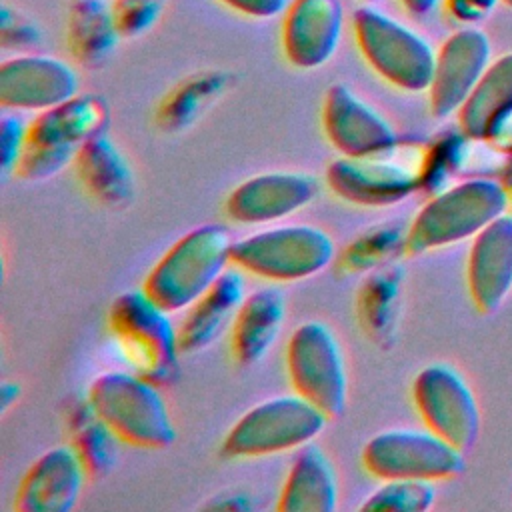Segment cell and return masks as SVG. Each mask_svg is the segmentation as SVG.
Masks as SVG:
<instances>
[{"mask_svg":"<svg viewBox=\"0 0 512 512\" xmlns=\"http://www.w3.org/2000/svg\"><path fill=\"white\" fill-rule=\"evenodd\" d=\"M232 244L230 232L218 224L186 232L156 260L142 290L172 314L186 310L232 266Z\"/></svg>","mask_w":512,"mask_h":512,"instance_id":"6da1fadb","label":"cell"},{"mask_svg":"<svg viewBox=\"0 0 512 512\" xmlns=\"http://www.w3.org/2000/svg\"><path fill=\"white\" fill-rule=\"evenodd\" d=\"M86 398L118 440L128 446L160 450L176 440V428L158 384L132 370L98 374L90 382Z\"/></svg>","mask_w":512,"mask_h":512,"instance_id":"7a4b0ae2","label":"cell"},{"mask_svg":"<svg viewBox=\"0 0 512 512\" xmlns=\"http://www.w3.org/2000/svg\"><path fill=\"white\" fill-rule=\"evenodd\" d=\"M508 196L500 182L468 178L430 196L408 224L406 252L424 254L474 238L506 214Z\"/></svg>","mask_w":512,"mask_h":512,"instance_id":"3957f363","label":"cell"},{"mask_svg":"<svg viewBox=\"0 0 512 512\" xmlns=\"http://www.w3.org/2000/svg\"><path fill=\"white\" fill-rule=\"evenodd\" d=\"M108 332L132 372L162 384L178 368V328L172 312L142 288L118 294L108 310Z\"/></svg>","mask_w":512,"mask_h":512,"instance_id":"277c9868","label":"cell"},{"mask_svg":"<svg viewBox=\"0 0 512 512\" xmlns=\"http://www.w3.org/2000/svg\"><path fill=\"white\" fill-rule=\"evenodd\" d=\"M108 106L96 94H76L70 100L38 112L28 122V140L14 174L36 182L56 176L74 162L78 148L106 130Z\"/></svg>","mask_w":512,"mask_h":512,"instance_id":"5b68a950","label":"cell"},{"mask_svg":"<svg viewBox=\"0 0 512 512\" xmlns=\"http://www.w3.org/2000/svg\"><path fill=\"white\" fill-rule=\"evenodd\" d=\"M232 266L266 282H298L334 260L332 236L312 224H282L234 240Z\"/></svg>","mask_w":512,"mask_h":512,"instance_id":"8992f818","label":"cell"},{"mask_svg":"<svg viewBox=\"0 0 512 512\" xmlns=\"http://www.w3.org/2000/svg\"><path fill=\"white\" fill-rule=\"evenodd\" d=\"M328 416L300 394L266 398L246 410L222 440L220 454L232 460L264 458L312 442Z\"/></svg>","mask_w":512,"mask_h":512,"instance_id":"52a82bcc","label":"cell"},{"mask_svg":"<svg viewBox=\"0 0 512 512\" xmlns=\"http://www.w3.org/2000/svg\"><path fill=\"white\" fill-rule=\"evenodd\" d=\"M352 28L362 58L382 80L406 92L428 90L436 54L422 36L370 6L354 12Z\"/></svg>","mask_w":512,"mask_h":512,"instance_id":"ba28073f","label":"cell"},{"mask_svg":"<svg viewBox=\"0 0 512 512\" xmlns=\"http://www.w3.org/2000/svg\"><path fill=\"white\" fill-rule=\"evenodd\" d=\"M286 372L292 390L328 418L344 412L348 400L346 360L336 334L320 320L294 328L286 346Z\"/></svg>","mask_w":512,"mask_h":512,"instance_id":"9c48e42d","label":"cell"},{"mask_svg":"<svg viewBox=\"0 0 512 512\" xmlns=\"http://www.w3.org/2000/svg\"><path fill=\"white\" fill-rule=\"evenodd\" d=\"M424 150H400L350 158L340 156L326 168V186L334 196L364 208H382L402 202L420 190Z\"/></svg>","mask_w":512,"mask_h":512,"instance_id":"30bf717a","label":"cell"},{"mask_svg":"<svg viewBox=\"0 0 512 512\" xmlns=\"http://www.w3.org/2000/svg\"><path fill=\"white\" fill-rule=\"evenodd\" d=\"M364 470L378 480H446L462 472V450L432 430L394 428L372 436L362 448Z\"/></svg>","mask_w":512,"mask_h":512,"instance_id":"8fae6325","label":"cell"},{"mask_svg":"<svg viewBox=\"0 0 512 512\" xmlns=\"http://www.w3.org/2000/svg\"><path fill=\"white\" fill-rule=\"evenodd\" d=\"M414 406L428 430L458 450H468L480 428V414L468 382L448 364H430L412 384Z\"/></svg>","mask_w":512,"mask_h":512,"instance_id":"7c38bea8","label":"cell"},{"mask_svg":"<svg viewBox=\"0 0 512 512\" xmlns=\"http://www.w3.org/2000/svg\"><path fill=\"white\" fill-rule=\"evenodd\" d=\"M78 94L76 70L54 56L18 54L0 66V106L14 112H44Z\"/></svg>","mask_w":512,"mask_h":512,"instance_id":"4fadbf2b","label":"cell"},{"mask_svg":"<svg viewBox=\"0 0 512 512\" xmlns=\"http://www.w3.org/2000/svg\"><path fill=\"white\" fill-rule=\"evenodd\" d=\"M316 194L318 182L312 174L274 170L234 186L224 202V212L236 224H274L308 206Z\"/></svg>","mask_w":512,"mask_h":512,"instance_id":"5bb4252c","label":"cell"},{"mask_svg":"<svg viewBox=\"0 0 512 512\" xmlns=\"http://www.w3.org/2000/svg\"><path fill=\"white\" fill-rule=\"evenodd\" d=\"M322 128L340 156H376L398 146L392 124L346 84H332L326 90Z\"/></svg>","mask_w":512,"mask_h":512,"instance_id":"9a60e30c","label":"cell"},{"mask_svg":"<svg viewBox=\"0 0 512 512\" xmlns=\"http://www.w3.org/2000/svg\"><path fill=\"white\" fill-rule=\"evenodd\" d=\"M342 32L340 0H290L280 28L284 58L300 70L320 68L338 50Z\"/></svg>","mask_w":512,"mask_h":512,"instance_id":"2e32d148","label":"cell"},{"mask_svg":"<svg viewBox=\"0 0 512 512\" xmlns=\"http://www.w3.org/2000/svg\"><path fill=\"white\" fill-rule=\"evenodd\" d=\"M88 474L70 444L40 454L20 480L14 498L18 512H70Z\"/></svg>","mask_w":512,"mask_h":512,"instance_id":"e0dca14e","label":"cell"},{"mask_svg":"<svg viewBox=\"0 0 512 512\" xmlns=\"http://www.w3.org/2000/svg\"><path fill=\"white\" fill-rule=\"evenodd\" d=\"M468 290L478 310L492 312L512 288V216L502 214L472 238Z\"/></svg>","mask_w":512,"mask_h":512,"instance_id":"ac0fdd59","label":"cell"},{"mask_svg":"<svg viewBox=\"0 0 512 512\" xmlns=\"http://www.w3.org/2000/svg\"><path fill=\"white\" fill-rule=\"evenodd\" d=\"M244 296V272L236 266L226 268V272L184 310V318L178 326L180 352H200L218 340V336L232 326Z\"/></svg>","mask_w":512,"mask_h":512,"instance_id":"d6986e66","label":"cell"},{"mask_svg":"<svg viewBox=\"0 0 512 512\" xmlns=\"http://www.w3.org/2000/svg\"><path fill=\"white\" fill-rule=\"evenodd\" d=\"M484 46L476 34H454L436 54L428 86L434 116H448L460 110L478 80L482 78Z\"/></svg>","mask_w":512,"mask_h":512,"instance_id":"ffe728a7","label":"cell"},{"mask_svg":"<svg viewBox=\"0 0 512 512\" xmlns=\"http://www.w3.org/2000/svg\"><path fill=\"white\" fill-rule=\"evenodd\" d=\"M286 318V298L276 286L248 292L230 326V354L238 366L260 362L278 340Z\"/></svg>","mask_w":512,"mask_h":512,"instance_id":"44dd1931","label":"cell"},{"mask_svg":"<svg viewBox=\"0 0 512 512\" xmlns=\"http://www.w3.org/2000/svg\"><path fill=\"white\" fill-rule=\"evenodd\" d=\"M72 164L86 194L102 206L122 208L134 198L132 166L106 130L90 136L78 148Z\"/></svg>","mask_w":512,"mask_h":512,"instance_id":"7402d4cb","label":"cell"},{"mask_svg":"<svg viewBox=\"0 0 512 512\" xmlns=\"http://www.w3.org/2000/svg\"><path fill=\"white\" fill-rule=\"evenodd\" d=\"M338 504V478L328 454L312 442L296 450L284 478L276 510L332 512Z\"/></svg>","mask_w":512,"mask_h":512,"instance_id":"603a6c76","label":"cell"},{"mask_svg":"<svg viewBox=\"0 0 512 512\" xmlns=\"http://www.w3.org/2000/svg\"><path fill=\"white\" fill-rule=\"evenodd\" d=\"M400 294H402V268L398 266H380L364 278L358 298V322L374 344L386 346L394 336L398 312H400Z\"/></svg>","mask_w":512,"mask_h":512,"instance_id":"cb8c5ba5","label":"cell"},{"mask_svg":"<svg viewBox=\"0 0 512 512\" xmlns=\"http://www.w3.org/2000/svg\"><path fill=\"white\" fill-rule=\"evenodd\" d=\"M120 32L108 0H76L68 18V46L76 62L100 66L116 48Z\"/></svg>","mask_w":512,"mask_h":512,"instance_id":"d4e9b609","label":"cell"},{"mask_svg":"<svg viewBox=\"0 0 512 512\" xmlns=\"http://www.w3.org/2000/svg\"><path fill=\"white\" fill-rule=\"evenodd\" d=\"M70 446L80 458L88 480L104 478L118 458V436L94 412L88 398L76 402L68 412Z\"/></svg>","mask_w":512,"mask_h":512,"instance_id":"484cf974","label":"cell"},{"mask_svg":"<svg viewBox=\"0 0 512 512\" xmlns=\"http://www.w3.org/2000/svg\"><path fill=\"white\" fill-rule=\"evenodd\" d=\"M228 78L222 72H202L182 80L160 104L156 122L166 132L188 128L210 102L226 90Z\"/></svg>","mask_w":512,"mask_h":512,"instance_id":"4316f807","label":"cell"},{"mask_svg":"<svg viewBox=\"0 0 512 512\" xmlns=\"http://www.w3.org/2000/svg\"><path fill=\"white\" fill-rule=\"evenodd\" d=\"M408 226L402 228L398 222H386L374 226L352 240L342 252L340 266L346 272H372L380 266H386L388 260L400 250H406Z\"/></svg>","mask_w":512,"mask_h":512,"instance_id":"83f0119b","label":"cell"},{"mask_svg":"<svg viewBox=\"0 0 512 512\" xmlns=\"http://www.w3.org/2000/svg\"><path fill=\"white\" fill-rule=\"evenodd\" d=\"M434 496L436 490L430 480H382V484L360 504V510L424 512L432 506Z\"/></svg>","mask_w":512,"mask_h":512,"instance_id":"f1b7e54d","label":"cell"},{"mask_svg":"<svg viewBox=\"0 0 512 512\" xmlns=\"http://www.w3.org/2000/svg\"><path fill=\"white\" fill-rule=\"evenodd\" d=\"M110 4L120 36L136 38L156 24L166 0H110Z\"/></svg>","mask_w":512,"mask_h":512,"instance_id":"f546056e","label":"cell"},{"mask_svg":"<svg viewBox=\"0 0 512 512\" xmlns=\"http://www.w3.org/2000/svg\"><path fill=\"white\" fill-rule=\"evenodd\" d=\"M28 140V122L20 112L4 110L0 118V170L4 176L14 174Z\"/></svg>","mask_w":512,"mask_h":512,"instance_id":"4dcf8cb0","label":"cell"},{"mask_svg":"<svg viewBox=\"0 0 512 512\" xmlns=\"http://www.w3.org/2000/svg\"><path fill=\"white\" fill-rule=\"evenodd\" d=\"M0 28H2V44L10 48L34 46L40 36L30 20H26L24 16H18L16 12L12 14L8 6H2Z\"/></svg>","mask_w":512,"mask_h":512,"instance_id":"1f68e13d","label":"cell"},{"mask_svg":"<svg viewBox=\"0 0 512 512\" xmlns=\"http://www.w3.org/2000/svg\"><path fill=\"white\" fill-rule=\"evenodd\" d=\"M218 2L248 18H272L282 14L290 0H218Z\"/></svg>","mask_w":512,"mask_h":512,"instance_id":"d6a6232c","label":"cell"},{"mask_svg":"<svg viewBox=\"0 0 512 512\" xmlns=\"http://www.w3.org/2000/svg\"><path fill=\"white\" fill-rule=\"evenodd\" d=\"M202 508L246 512V510L254 508V500H252V494H248L244 490H226V492L216 494L212 500H206V504Z\"/></svg>","mask_w":512,"mask_h":512,"instance_id":"836d02e7","label":"cell"},{"mask_svg":"<svg viewBox=\"0 0 512 512\" xmlns=\"http://www.w3.org/2000/svg\"><path fill=\"white\" fill-rule=\"evenodd\" d=\"M20 396V386L16 382H8L4 380L0 386V408L2 412H6Z\"/></svg>","mask_w":512,"mask_h":512,"instance_id":"e575fe53","label":"cell"},{"mask_svg":"<svg viewBox=\"0 0 512 512\" xmlns=\"http://www.w3.org/2000/svg\"><path fill=\"white\" fill-rule=\"evenodd\" d=\"M400 2L412 14H424V12H428L436 4V0H400Z\"/></svg>","mask_w":512,"mask_h":512,"instance_id":"d590c367","label":"cell"},{"mask_svg":"<svg viewBox=\"0 0 512 512\" xmlns=\"http://www.w3.org/2000/svg\"><path fill=\"white\" fill-rule=\"evenodd\" d=\"M502 188H504V192H506V196H508V206H512V164H508V168H506V172H504V178H502Z\"/></svg>","mask_w":512,"mask_h":512,"instance_id":"8d00e7d4","label":"cell"},{"mask_svg":"<svg viewBox=\"0 0 512 512\" xmlns=\"http://www.w3.org/2000/svg\"><path fill=\"white\" fill-rule=\"evenodd\" d=\"M362 2H366V4H374V2H380V0H362Z\"/></svg>","mask_w":512,"mask_h":512,"instance_id":"74e56055","label":"cell"}]
</instances>
